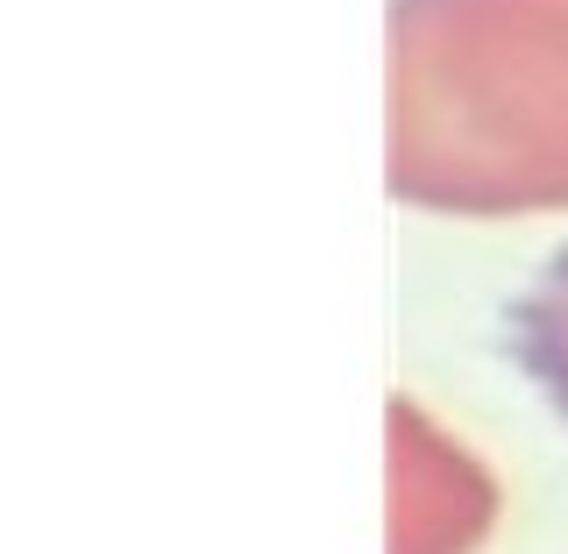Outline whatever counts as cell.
Returning a JSON list of instances; mask_svg holds the SVG:
<instances>
[{"label":"cell","instance_id":"obj_1","mask_svg":"<svg viewBox=\"0 0 568 554\" xmlns=\"http://www.w3.org/2000/svg\"><path fill=\"white\" fill-rule=\"evenodd\" d=\"M505 349H511V363L532 377V391L555 405V420L568 426V235L532 263L526 292L511 299Z\"/></svg>","mask_w":568,"mask_h":554}]
</instances>
